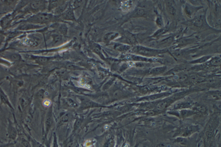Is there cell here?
<instances>
[{
  "mask_svg": "<svg viewBox=\"0 0 221 147\" xmlns=\"http://www.w3.org/2000/svg\"><path fill=\"white\" fill-rule=\"evenodd\" d=\"M133 53L147 57H152L157 56L159 54L165 53L166 51L163 50L153 49L151 48L146 47L143 46H135L132 49Z\"/></svg>",
  "mask_w": 221,
  "mask_h": 147,
  "instance_id": "6da1fadb",
  "label": "cell"
},
{
  "mask_svg": "<svg viewBox=\"0 0 221 147\" xmlns=\"http://www.w3.org/2000/svg\"><path fill=\"white\" fill-rule=\"evenodd\" d=\"M202 8V7H196L186 3L185 5H184V12L186 16L188 18H191L194 17L196 13Z\"/></svg>",
  "mask_w": 221,
  "mask_h": 147,
  "instance_id": "7a4b0ae2",
  "label": "cell"
},
{
  "mask_svg": "<svg viewBox=\"0 0 221 147\" xmlns=\"http://www.w3.org/2000/svg\"><path fill=\"white\" fill-rule=\"evenodd\" d=\"M191 25L198 29H202L206 26L208 27L205 15H200L195 18L191 22Z\"/></svg>",
  "mask_w": 221,
  "mask_h": 147,
  "instance_id": "3957f363",
  "label": "cell"
},
{
  "mask_svg": "<svg viewBox=\"0 0 221 147\" xmlns=\"http://www.w3.org/2000/svg\"><path fill=\"white\" fill-rule=\"evenodd\" d=\"M166 11L171 17H175L177 14V8L174 1H166L165 2Z\"/></svg>",
  "mask_w": 221,
  "mask_h": 147,
  "instance_id": "277c9868",
  "label": "cell"
},
{
  "mask_svg": "<svg viewBox=\"0 0 221 147\" xmlns=\"http://www.w3.org/2000/svg\"><path fill=\"white\" fill-rule=\"evenodd\" d=\"M121 42L124 44H126V45H133L135 44L136 43V40L134 36L131 33H129V32H126L123 38H121Z\"/></svg>",
  "mask_w": 221,
  "mask_h": 147,
  "instance_id": "5b68a950",
  "label": "cell"
},
{
  "mask_svg": "<svg viewBox=\"0 0 221 147\" xmlns=\"http://www.w3.org/2000/svg\"><path fill=\"white\" fill-rule=\"evenodd\" d=\"M146 15V12L143 8H137L132 13V17L139 18V17H143Z\"/></svg>",
  "mask_w": 221,
  "mask_h": 147,
  "instance_id": "8992f818",
  "label": "cell"
},
{
  "mask_svg": "<svg viewBox=\"0 0 221 147\" xmlns=\"http://www.w3.org/2000/svg\"><path fill=\"white\" fill-rule=\"evenodd\" d=\"M221 59L220 57H212L209 61V64L213 67H219L221 65Z\"/></svg>",
  "mask_w": 221,
  "mask_h": 147,
  "instance_id": "52a82bcc",
  "label": "cell"
},
{
  "mask_svg": "<svg viewBox=\"0 0 221 147\" xmlns=\"http://www.w3.org/2000/svg\"><path fill=\"white\" fill-rule=\"evenodd\" d=\"M130 58L134 61H141V62H151L152 61V60L151 59H149V58H145V57H142L141 56H137V55H132L130 57Z\"/></svg>",
  "mask_w": 221,
  "mask_h": 147,
  "instance_id": "ba28073f",
  "label": "cell"
},
{
  "mask_svg": "<svg viewBox=\"0 0 221 147\" xmlns=\"http://www.w3.org/2000/svg\"><path fill=\"white\" fill-rule=\"evenodd\" d=\"M211 56H204L203 57L197 59L196 60H194L193 61H192L190 63L192 64H202L205 63L207 61H208L209 59H211Z\"/></svg>",
  "mask_w": 221,
  "mask_h": 147,
  "instance_id": "9c48e42d",
  "label": "cell"
},
{
  "mask_svg": "<svg viewBox=\"0 0 221 147\" xmlns=\"http://www.w3.org/2000/svg\"><path fill=\"white\" fill-rule=\"evenodd\" d=\"M52 16L49 15H46V14H42L36 17V20L38 21H42V22H46V21H50L51 20Z\"/></svg>",
  "mask_w": 221,
  "mask_h": 147,
  "instance_id": "30bf717a",
  "label": "cell"
},
{
  "mask_svg": "<svg viewBox=\"0 0 221 147\" xmlns=\"http://www.w3.org/2000/svg\"><path fill=\"white\" fill-rule=\"evenodd\" d=\"M119 36V34L116 32H110L107 34H106L105 37V40L106 41H110L112 40H114L115 38Z\"/></svg>",
  "mask_w": 221,
  "mask_h": 147,
  "instance_id": "8fae6325",
  "label": "cell"
},
{
  "mask_svg": "<svg viewBox=\"0 0 221 147\" xmlns=\"http://www.w3.org/2000/svg\"><path fill=\"white\" fill-rule=\"evenodd\" d=\"M166 70V67H157V68H155L153 69L150 72L151 73L154 74H158L162 73L163 72H165Z\"/></svg>",
  "mask_w": 221,
  "mask_h": 147,
  "instance_id": "7c38bea8",
  "label": "cell"
},
{
  "mask_svg": "<svg viewBox=\"0 0 221 147\" xmlns=\"http://www.w3.org/2000/svg\"><path fill=\"white\" fill-rule=\"evenodd\" d=\"M174 41V38L172 37H169L166 39H164L163 40H162L160 42H159V45H168L170 43L173 42Z\"/></svg>",
  "mask_w": 221,
  "mask_h": 147,
  "instance_id": "4fadbf2b",
  "label": "cell"
},
{
  "mask_svg": "<svg viewBox=\"0 0 221 147\" xmlns=\"http://www.w3.org/2000/svg\"><path fill=\"white\" fill-rule=\"evenodd\" d=\"M194 41V40H193L192 38H189V39H182L179 42L178 44V46H184L188 44L192 43Z\"/></svg>",
  "mask_w": 221,
  "mask_h": 147,
  "instance_id": "5bb4252c",
  "label": "cell"
},
{
  "mask_svg": "<svg viewBox=\"0 0 221 147\" xmlns=\"http://www.w3.org/2000/svg\"><path fill=\"white\" fill-rule=\"evenodd\" d=\"M156 24L160 28H162L163 27V25H164L163 18H162L161 16L159 15V14H158V16L156 17Z\"/></svg>",
  "mask_w": 221,
  "mask_h": 147,
  "instance_id": "9a60e30c",
  "label": "cell"
},
{
  "mask_svg": "<svg viewBox=\"0 0 221 147\" xmlns=\"http://www.w3.org/2000/svg\"><path fill=\"white\" fill-rule=\"evenodd\" d=\"M167 104H168V102L166 101H163L160 102L159 103H158V105L156 106V108L158 110H162L164 108H166Z\"/></svg>",
  "mask_w": 221,
  "mask_h": 147,
  "instance_id": "2e32d148",
  "label": "cell"
},
{
  "mask_svg": "<svg viewBox=\"0 0 221 147\" xmlns=\"http://www.w3.org/2000/svg\"><path fill=\"white\" fill-rule=\"evenodd\" d=\"M193 110H194L196 111H199L200 112H205L206 111V108L204 105H195V107H194Z\"/></svg>",
  "mask_w": 221,
  "mask_h": 147,
  "instance_id": "e0dca14e",
  "label": "cell"
},
{
  "mask_svg": "<svg viewBox=\"0 0 221 147\" xmlns=\"http://www.w3.org/2000/svg\"><path fill=\"white\" fill-rule=\"evenodd\" d=\"M116 48H117V50L120 51H128L129 50H130V46L127 45H125V44H120L119 45H118Z\"/></svg>",
  "mask_w": 221,
  "mask_h": 147,
  "instance_id": "ac0fdd59",
  "label": "cell"
},
{
  "mask_svg": "<svg viewBox=\"0 0 221 147\" xmlns=\"http://www.w3.org/2000/svg\"><path fill=\"white\" fill-rule=\"evenodd\" d=\"M202 79L200 78V77L198 76V75H192L190 76L189 78V81L190 83H198L199 81H200Z\"/></svg>",
  "mask_w": 221,
  "mask_h": 147,
  "instance_id": "d6986e66",
  "label": "cell"
},
{
  "mask_svg": "<svg viewBox=\"0 0 221 147\" xmlns=\"http://www.w3.org/2000/svg\"><path fill=\"white\" fill-rule=\"evenodd\" d=\"M194 112L192 111L186 110H184L181 111V114L184 117H186V116H192V114H194Z\"/></svg>",
  "mask_w": 221,
  "mask_h": 147,
  "instance_id": "ffe728a7",
  "label": "cell"
},
{
  "mask_svg": "<svg viewBox=\"0 0 221 147\" xmlns=\"http://www.w3.org/2000/svg\"><path fill=\"white\" fill-rule=\"evenodd\" d=\"M188 76L186 74H180L179 75H177L175 77L177 81H184L188 79Z\"/></svg>",
  "mask_w": 221,
  "mask_h": 147,
  "instance_id": "44dd1931",
  "label": "cell"
},
{
  "mask_svg": "<svg viewBox=\"0 0 221 147\" xmlns=\"http://www.w3.org/2000/svg\"><path fill=\"white\" fill-rule=\"evenodd\" d=\"M133 4V2H132L131 1H126L123 5H122L121 7H122V9L124 10H128L129 8H130L131 7L129 6L130 5V4Z\"/></svg>",
  "mask_w": 221,
  "mask_h": 147,
  "instance_id": "7402d4cb",
  "label": "cell"
},
{
  "mask_svg": "<svg viewBox=\"0 0 221 147\" xmlns=\"http://www.w3.org/2000/svg\"><path fill=\"white\" fill-rule=\"evenodd\" d=\"M42 1H34L32 3V8H34V9H37L38 8H39L41 5H42Z\"/></svg>",
  "mask_w": 221,
  "mask_h": 147,
  "instance_id": "603a6c76",
  "label": "cell"
},
{
  "mask_svg": "<svg viewBox=\"0 0 221 147\" xmlns=\"http://www.w3.org/2000/svg\"><path fill=\"white\" fill-rule=\"evenodd\" d=\"M166 30H167L166 28H165H165H160L158 31L156 32V33L155 34L154 36H155V37H159L160 36L166 32Z\"/></svg>",
  "mask_w": 221,
  "mask_h": 147,
  "instance_id": "cb8c5ba5",
  "label": "cell"
},
{
  "mask_svg": "<svg viewBox=\"0 0 221 147\" xmlns=\"http://www.w3.org/2000/svg\"><path fill=\"white\" fill-rule=\"evenodd\" d=\"M21 144H22V146L24 147H31V145H30V143L28 142V141H27L26 140H24V139L22 140Z\"/></svg>",
  "mask_w": 221,
  "mask_h": 147,
  "instance_id": "d4e9b609",
  "label": "cell"
},
{
  "mask_svg": "<svg viewBox=\"0 0 221 147\" xmlns=\"http://www.w3.org/2000/svg\"><path fill=\"white\" fill-rule=\"evenodd\" d=\"M176 141L178 143H180V144H185L186 142V140L185 138H178Z\"/></svg>",
  "mask_w": 221,
  "mask_h": 147,
  "instance_id": "484cf974",
  "label": "cell"
},
{
  "mask_svg": "<svg viewBox=\"0 0 221 147\" xmlns=\"http://www.w3.org/2000/svg\"><path fill=\"white\" fill-rule=\"evenodd\" d=\"M93 50H94V51H95L96 53L98 54H99L101 53V49L98 45H96L95 47H94Z\"/></svg>",
  "mask_w": 221,
  "mask_h": 147,
  "instance_id": "4316f807",
  "label": "cell"
},
{
  "mask_svg": "<svg viewBox=\"0 0 221 147\" xmlns=\"http://www.w3.org/2000/svg\"><path fill=\"white\" fill-rule=\"evenodd\" d=\"M32 147H43V146L37 141H34L32 142Z\"/></svg>",
  "mask_w": 221,
  "mask_h": 147,
  "instance_id": "83f0119b",
  "label": "cell"
},
{
  "mask_svg": "<svg viewBox=\"0 0 221 147\" xmlns=\"http://www.w3.org/2000/svg\"><path fill=\"white\" fill-rule=\"evenodd\" d=\"M19 58H19L18 55H17V54L13 55L12 56V59H14V60H18Z\"/></svg>",
  "mask_w": 221,
  "mask_h": 147,
  "instance_id": "f1b7e54d",
  "label": "cell"
},
{
  "mask_svg": "<svg viewBox=\"0 0 221 147\" xmlns=\"http://www.w3.org/2000/svg\"><path fill=\"white\" fill-rule=\"evenodd\" d=\"M50 104H51L50 101H48V100H46V101L44 102V104L45 105H46V106H49V105H50Z\"/></svg>",
  "mask_w": 221,
  "mask_h": 147,
  "instance_id": "f546056e",
  "label": "cell"
}]
</instances>
